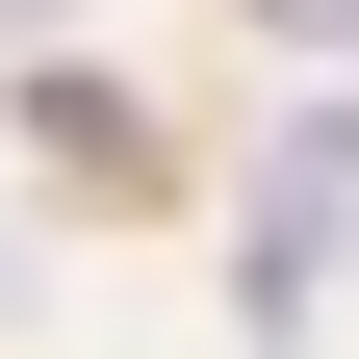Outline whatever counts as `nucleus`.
Segmentation results:
<instances>
[{
  "label": "nucleus",
  "mask_w": 359,
  "mask_h": 359,
  "mask_svg": "<svg viewBox=\"0 0 359 359\" xmlns=\"http://www.w3.org/2000/svg\"><path fill=\"white\" fill-rule=\"evenodd\" d=\"M0 308H26V231H0Z\"/></svg>",
  "instance_id": "obj_1"
}]
</instances>
